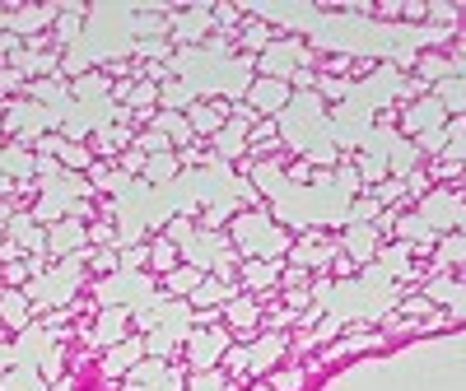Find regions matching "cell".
I'll list each match as a JSON object with an SVG mask.
<instances>
[{"instance_id": "obj_1", "label": "cell", "mask_w": 466, "mask_h": 391, "mask_svg": "<svg viewBox=\"0 0 466 391\" xmlns=\"http://www.w3.org/2000/svg\"><path fill=\"white\" fill-rule=\"evenodd\" d=\"M228 243L238 247L248 261H285L294 238L280 228V224H270L266 210H248V215H233L228 219Z\"/></svg>"}, {"instance_id": "obj_2", "label": "cell", "mask_w": 466, "mask_h": 391, "mask_svg": "<svg viewBox=\"0 0 466 391\" xmlns=\"http://www.w3.org/2000/svg\"><path fill=\"white\" fill-rule=\"evenodd\" d=\"M191 326H197V312H191L187 298H168L159 322H154V331H145V355L149 359H168L177 345H187Z\"/></svg>"}, {"instance_id": "obj_3", "label": "cell", "mask_w": 466, "mask_h": 391, "mask_svg": "<svg viewBox=\"0 0 466 391\" xmlns=\"http://www.w3.org/2000/svg\"><path fill=\"white\" fill-rule=\"evenodd\" d=\"M149 294H154V280L145 276V270H112V276H103L94 285V303L98 307H136Z\"/></svg>"}, {"instance_id": "obj_4", "label": "cell", "mask_w": 466, "mask_h": 391, "mask_svg": "<svg viewBox=\"0 0 466 391\" xmlns=\"http://www.w3.org/2000/svg\"><path fill=\"white\" fill-rule=\"evenodd\" d=\"M415 215L430 224L434 233H448V228H466V196L457 186H439L430 196H420Z\"/></svg>"}, {"instance_id": "obj_5", "label": "cell", "mask_w": 466, "mask_h": 391, "mask_svg": "<svg viewBox=\"0 0 466 391\" xmlns=\"http://www.w3.org/2000/svg\"><path fill=\"white\" fill-rule=\"evenodd\" d=\"M308 65V43L303 37H276L261 56H257V75H266V80H285L289 85V75Z\"/></svg>"}, {"instance_id": "obj_6", "label": "cell", "mask_w": 466, "mask_h": 391, "mask_svg": "<svg viewBox=\"0 0 466 391\" xmlns=\"http://www.w3.org/2000/svg\"><path fill=\"white\" fill-rule=\"evenodd\" d=\"M224 349H228V326H191L187 336V364L191 373H206V368H219L224 364Z\"/></svg>"}, {"instance_id": "obj_7", "label": "cell", "mask_w": 466, "mask_h": 391, "mask_svg": "<svg viewBox=\"0 0 466 391\" xmlns=\"http://www.w3.org/2000/svg\"><path fill=\"white\" fill-rule=\"evenodd\" d=\"M443 126H448V112H443V103H439L434 94H424V98L406 103V116H401L406 140H430V135L443 131Z\"/></svg>"}, {"instance_id": "obj_8", "label": "cell", "mask_w": 466, "mask_h": 391, "mask_svg": "<svg viewBox=\"0 0 466 391\" xmlns=\"http://www.w3.org/2000/svg\"><path fill=\"white\" fill-rule=\"evenodd\" d=\"M336 256H340V243H331L327 233H318V228H313L308 238H299V243L289 247V256H285V261H294L299 270H322V266H327V261H336Z\"/></svg>"}, {"instance_id": "obj_9", "label": "cell", "mask_w": 466, "mask_h": 391, "mask_svg": "<svg viewBox=\"0 0 466 391\" xmlns=\"http://www.w3.org/2000/svg\"><path fill=\"white\" fill-rule=\"evenodd\" d=\"M289 331H266L261 340H252V364H248V377H270V368H276L285 355H289Z\"/></svg>"}, {"instance_id": "obj_10", "label": "cell", "mask_w": 466, "mask_h": 391, "mask_svg": "<svg viewBox=\"0 0 466 391\" xmlns=\"http://www.w3.org/2000/svg\"><path fill=\"white\" fill-rule=\"evenodd\" d=\"M75 252H89V228H85V219H61V224H52L47 228V256H75Z\"/></svg>"}, {"instance_id": "obj_11", "label": "cell", "mask_w": 466, "mask_h": 391, "mask_svg": "<svg viewBox=\"0 0 466 391\" xmlns=\"http://www.w3.org/2000/svg\"><path fill=\"white\" fill-rule=\"evenodd\" d=\"M131 336V307H98V322L89 331V345L94 349H112Z\"/></svg>"}, {"instance_id": "obj_12", "label": "cell", "mask_w": 466, "mask_h": 391, "mask_svg": "<svg viewBox=\"0 0 466 391\" xmlns=\"http://www.w3.org/2000/svg\"><path fill=\"white\" fill-rule=\"evenodd\" d=\"M340 256L350 261V266H369V261H378V228L373 224H345V238H340Z\"/></svg>"}, {"instance_id": "obj_13", "label": "cell", "mask_w": 466, "mask_h": 391, "mask_svg": "<svg viewBox=\"0 0 466 391\" xmlns=\"http://www.w3.org/2000/svg\"><path fill=\"white\" fill-rule=\"evenodd\" d=\"M289 98H294V89H289L285 80H266V75H257L243 103H252L261 116H280V112L289 107Z\"/></svg>"}, {"instance_id": "obj_14", "label": "cell", "mask_w": 466, "mask_h": 391, "mask_svg": "<svg viewBox=\"0 0 466 391\" xmlns=\"http://www.w3.org/2000/svg\"><path fill=\"white\" fill-rule=\"evenodd\" d=\"M224 326L233 331V336H257V326H261V303H257V294H233L228 303H224Z\"/></svg>"}, {"instance_id": "obj_15", "label": "cell", "mask_w": 466, "mask_h": 391, "mask_svg": "<svg viewBox=\"0 0 466 391\" xmlns=\"http://www.w3.org/2000/svg\"><path fill=\"white\" fill-rule=\"evenodd\" d=\"M140 359H149L145 355V336H127L122 345H112V349H103V359H98V368H103V377H127Z\"/></svg>"}, {"instance_id": "obj_16", "label": "cell", "mask_w": 466, "mask_h": 391, "mask_svg": "<svg viewBox=\"0 0 466 391\" xmlns=\"http://www.w3.org/2000/svg\"><path fill=\"white\" fill-rule=\"evenodd\" d=\"M33 298L24 294V289H0V326H10L15 336L19 331H28L33 326Z\"/></svg>"}, {"instance_id": "obj_17", "label": "cell", "mask_w": 466, "mask_h": 391, "mask_svg": "<svg viewBox=\"0 0 466 391\" xmlns=\"http://www.w3.org/2000/svg\"><path fill=\"white\" fill-rule=\"evenodd\" d=\"M0 173H10L15 182H28V177H37V154H33L24 140H10L5 149H0Z\"/></svg>"}, {"instance_id": "obj_18", "label": "cell", "mask_w": 466, "mask_h": 391, "mask_svg": "<svg viewBox=\"0 0 466 391\" xmlns=\"http://www.w3.org/2000/svg\"><path fill=\"white\" fill-rule=\"evenodd\" d=\"M215 10L210 5H197V10H187V15H177L173 19V37H177V43H187V47H197V37H206L210 28H215V19H210Z\"/></svg>"}, {"instance_id": "obj_19", "label": "cell", "mask_w": 466, "mask_h": 391, "mask_svg": "<svg viewBox=\"0 0 466 391\" xmlns=\"http://www.w3.org/2000/svg\"><path fill=\"white\" fill-rule=\"evenodd\" d=\"M187 122H191V131L197 135H219L224 131V122H228V103H191L187 107Z\"/></svg>"}, {"instance_id": "obj_20", "label": "cell", "mask_w": 466, "mask_h": 391, "mask_svg": "<svg viewBox=\"0 0 466 391\" xmlns=\"http://www.w3.org/2000/svg\"><path fill=\"white\" fill-rule=\"evenodd\" d=\"M424 298H430V303H448L452 317H466V285H461V280L430 276V285H424Z\"/></svg>"}, {"instance_id": "obj_21", "label": "cell", "mask_w": 466, "mask_h": 391, "mask_svg": "<svg viewBox=\"0 0 466 391\" xmlns=\"http://www.w3.org/2000/svg\"><path fill=\"white\" fill-rule=\"evenodd\" d=\"M61 15V5H33V10H15L10 19H5V28L19 37V43H24V37L28 33H37V28H47L52 19Z\"/></svg>"}, {"instance_id": "obj_22", "label": "cell", "mask_w": 466, "mask_h": 391, "mask_svg": "<svg viewBox=\"0 0 466 391\" xmlns=\"http://www.w3.org/2000/svg\"><path fill=\"white\" fill-rule=\"evenodd\" d=\"M149 126L164 131V135L173 140V149H187L191 140H197V131H191V122H187V112H168V107H164V112L149 116Z\"/></svg>"}, {"instance_id": "obj_23", "label": "cell", "mask_w": 466, "mask_h": 391, "mask_svg": "<svg viewBox=\"0 0 466 391\" xmlns=\"http://www.w3.org/2000/svg\"><path fill=\"white\" fill-rule=\"evenodd\" d=\"M387 340H382V331H369V336H350V340H331L327 349H322V364H340V359H350V355H364V349H382Z\"/></svg>"}, {"instance_id": "obj_24", "label": "cell", "mask_w": 466, "mask_h": 391, "mask_svg": "<svg viewBox=\"0 0 466 391\" xmlns=\"http://www.w3.org/2000/svg\"><path fill=\"white\" fill-rule=\"evenodd\" d=\"M238 270H243V280H248L252 294H266V289H276V285H280L285 261H243Z\"/></svg>"}, {"instance_id": "obj_25", "label": "cell", "mask_w": 466, "mask_h": 391, "mask_svg": "<svg viewBox=\"0 0 466 391\" xmlns=\"http://www.w3.org/2000/svg\"><path fill=\"white\" fill-rule=\"evenodd\" d=\"M5 238L19 243L24 252H47V238H43V224H33V215H15L5 224Z\"/></svg>"}, {"instance_id": "obj_26", "label": "cell", "mask_w": 466, "mask_h": 391, "mask_svg": "<svg viewBox=\"0 0 466 391\" xmlns=\"http://www.w3.org/2000/svg\"><path fill=\"white\" fill-rule=\"evenodd\" d=\"M0 391H52V382L37 373V364H15L10 373H0Z\"/></svg>"}, {"instance_id": "obj_27", "label": "cell", "mask_w": 466, "mask_h": 391, "mask_svg": "<svg viewBox=\"0 0 466 391\" xmlns=\"http://www.w3.org/2000/svg\"><path fill=\"white\" fill-rule=\"evenodd\" d=\"M233 294H238V289H233V285H224V280H215V276H206L201 285H197V294H191L187 303H191V312H206V307H224Z\"/></svg>"}, {"instance_id": "obj_28", "label": "cell", "mask_w": 466, "mask_h": 391, "mask_svg": "<svg viewBox=\"0 0 466 391\" xmlns=\"http://www.w3.org/2000/svg\"><path fill=\"white\" fill-rule=\"evenodd\" d=\"M201 280H206V270H197V266L182 261L177 270H168V276H164V294H168V298H191Z\"/></svg>"}, {"instance_id": "obj_29", "label": "cell", "mask_w": 466, "mask_h": 391, "mask_svg": "<svg viewBox=\"0 0 466 391\" xmlns=\"http://www.w3.org/2000/svg\"><path fill=\"white\" fill-rule=\"evenodd\" d=\"M248 135H252V126H243V122H224V131L215 135V149H219V159H238V154H248Z\"/></svg>"}, {"instance_id": "obj_30", "label": "cell", "mask_w": 466, "mask_h": 391, "mask_svg": "<svg viewBox=\"0 0 466 391\" xmlns=\"http://www.w3.org/2000/svg\"><path fill=\"white\" fill-rule=\"evenodd\" d=\"M177 173H182L177 154H149L145 168H140V182H149V186H168Z\"/></svg>"}, {"instance_id": "obj_31", "label": "cell", "mask_w": 466, "mask_h": 391, "mask_svg": "<svg viewBox=\"0 0 466 391\" xmlns=\"http://www.w3.org/2000/svg\"><path fill=\"white\" fill-rule=\"evenodd\" d=\"M434 98L443 103V112L466 116V80H461V75H448V80H439V85H434Z\"/></svg>"}, {"instance_id": "obj_32", "label": "cell", "mask_w": 466, "mask_h": 391, "mask_svg": "<svg viewBox=\"0 0 466 391\" xmlns=\"http://www.w3.org/2000/svg\"><path fill=\"white\" fill-rule=\"evenodd\" d=\"M149 266L159 270V276L177 270V266H182V252H177V243H168V238H154V243H149Z\"/></svg>"}, {"instance_id": "obj_33", "label": "cell", "mask_w": 466, "mask_h": 391, "mask_svg": "<svg viewBox=\"0 0 466 391\" xmlns=\"http://www.w3.org/2000/svg\"><path fill=\"white\" fill-rule=\"evenodd\" d=\"M56 159H61V168H66V173H80V168L89 173V168H94V149H89V145H70V140H66Z\"/></svg>"}, {"instance_id": "obj_34", "label": "cell", "mask_w": 466, "mask_h": 391, "mask_svg": "<svg viewBox=\"0 0 466 391\" xmlns=\"http://www.w3.org/2000/svg\"><path fill=\"white\" fill-rule=\"evenodd\" d=\"M373 201H378V210H382V206H392V210L410 206V201H406V182H401V177H387V182H378V186H373Z\"/></svg>"}, {"instance_id": "obj_35", "label": "cell", "mask_w": 466, "mask_h": 391, "mask_svg": "<svg viewBox=\"0 0 466 391\" xmlns=\"http://www.w3.org/2000/svg\"><path fill=\"white\" fill-rule=\"evenodd\" d=\"M466 266V233H457V238H439V247H434V266L443 270V266Z\"/></svg>"}, {"instance_id": "obj_36", "label": "cell", "mask_w": 466, "mask_h": 391, "mask_svg": "<svg viewBox=\"0 0 466 391\" xmlns=\"http://www.w3.org/2000/svg\"><path fill=\"white\" fill-rule=\"evenodd\" d=\"M187 391H228V373L224 368H206V373H191Z\"/></svg>"}, {"instance_id": "obj_37", "label": "cell", "mask_w": 466, "mask_h": 391, "mask_svg": "<svg viewBox=\"0 0 466 391\" xmlns=\"http://www.w3.org/2000/svg\"><path fill=\"white\" fill-rule=\"evenodd\" d=\"M248 364H252V345H228L224 349V373H233V377H248Z\"/></svg>"}, {"instance_id": "obj_38", "label": "cell", "mask_w": 466, "mask_h": 391, "mask_svg": "<svg viewBox=\"0 0 466 391\" xmlns=\"http://www.w3.org/2000/svg\"><path fill=\"white\" fill-rule=\"evenodd\" d=\"M378 201L373 196H360V201H350V215H345V224H378Z\"/></svg>"}, {"instance_id": "obj_39", "label": "cell", "mask_w": 466, "mask_h": 391, "mask_svg": "<svg viewBox=\"0 0 466 391\" xmlns=\"http://www.w3.org/2000/svg\"><path fill=\"white\" fill-rule=\"evenodd\" d=\"M28 215H33V224H47V228H52V224H61V219H66V206H61V201H52V196H43V201H37Z\"/></svg>"}, {"instance_id": "obj_40", "label": "cell", "mask_w": 466, "mask_h": 391, "mask_svg": "<svg viewBox=\"0 0 466 391\" xmlns=\"http://www.w3.org/2000/svg\"><path fill=\"white\" fill-rule=\"evenodd\" d=\"M303 368H289V373H270V386H276V391H299L303 386Z\"/></svg>"}, {"instance_id": "obj_41", "label": "cell", "mask_w": 466, "mask_h": 391, "mask_svg": "<svg viewBox=\"0 0 466 391\" xmlns=\"http://www.w3.org/2000/svg\"><path fill=\"white\" fill-rule=\"evenodd\" d=\"M145 261H149V247L136 243V247H122V266H116V270H140Z\"/></svg>"}, {"instance_id": "obj_42", "label": "cell", "mask_w": 466, "mask_h": 391, "mask_svg": "<svg viewBox=\"0 0 466 391\" xmlns=\"http://www.w3.org/2000/svg\"><path fill=\"white\" fill-rule=\"evenodd\" d=\"M397 312H406V317H410V312H420V317H434V303H430V298H401Z\"/></svg>"}, {"instance_id": "obj_43", "label": "cell", "mask_w": 466, "mask_h": 391, "mask_svg": "<svg viewBox=\"0 0 466 391\" xmlns=\"http://www.w3.org/2000/svg\"><path fill=\"white\" fill-rule=\"evenodd\" d=\"M89 261L103 270V276H112V270H116V256H112V247H94V252H89Z\"/></svg>"}, {"instance_id": "obj_44", "label": "cell", "mask_w": 466, "mask_h": 391, "mask_svg": "<svg viewBox=\"0 0 466 391\" xmlns=\"http://www.w3.org/2000/svg\"><path fill=\"white\" fill-rule=\"evenodd\" d=\"M15 368V340L0 336V373H10Z\"/></svg>"}, {"instance_id": "obj_45", "label": "cell", "mask_w": 466, "mask_h": 391, "mask_svg": "<svg viewBox=\"0 0 466 391\" xmlns=\"http://www.w3.org/2000/svg\"><path fill=\"white\" fill-rule=\"evenodd\" d=\"M0 52H10V61H15L19 52H24V43H19V37H15L10 28H5V33H0Z\"/></svg>"}, {"instance_id": "obj_46", "label": "cell", "mask_w": 466, "mask_h": 391, "mask_svg": "<svg viewBox=\"0 0 466 391\" xmlns=\"http://www.w3.org/2000/svg\"><path fill=\"white\" fill-rule=\"evenodd\" d=\"M52 391H75V377H70V373H66V377H61V382H52Z\"/></svg>"}, {"instance_id": "obj_47", "label": "cell", "mask_w": 466, "mask_h": 391, "mask_svg": "<svg viewBox=\"0 0 466 391\" xmlns=\"http://www.w3.org/2000/svg\"><path fill=\"white\" fill-rule=\"evenodd\" d=\"M252 391H276V386H270V382H257V386H252Z\"/></svg>"}, {"instance_id": "obj_48", "label": "cell", "mask_w": 466, "mask_h": 391, "mask_svg": "<svg viewBox=\"0 0 466 391\" xmlns=\"http://www.w3.org/2000/svg\"><path fill=\"white\" fill-rule=\"evenodd\" d=\"M0 116H5V107H0Z\"/></svg>"}, {"instance_id": "obj_49", "label": "cell", "mask_w": 466, "mask_h": 391, "mask_svg": "<svg viewBox=\"0 0 466 391\" xmlns=\"http://www.w3.org/2000/svg\"><path fill=\"white\" fill-rule=\"evenodd\" d=\"M0 149H5V145H0Z\"/></svg>"}]
</instances>
